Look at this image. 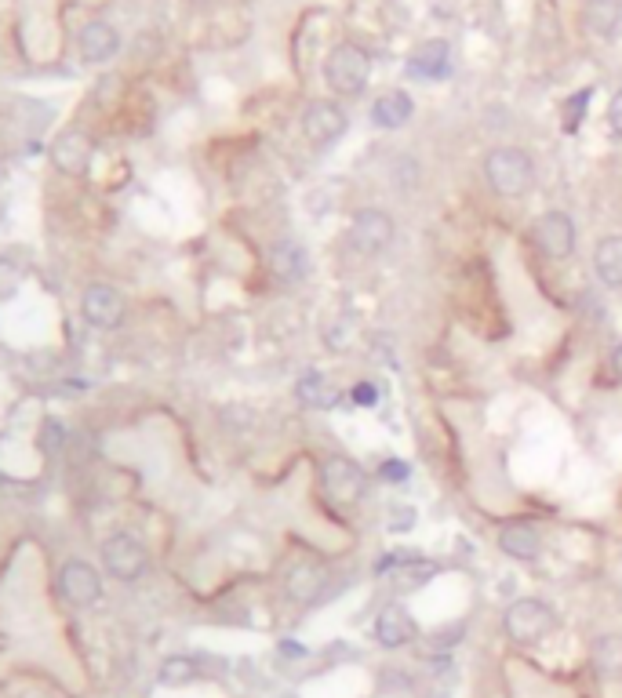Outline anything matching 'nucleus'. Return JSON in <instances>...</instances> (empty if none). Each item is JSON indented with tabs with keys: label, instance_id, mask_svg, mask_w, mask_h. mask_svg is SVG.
<instances>
[{
	"label": "nucleus",
	"instance_id": "obj_1",
	"mask_svg": "<svg viewBox=\"0 0 622 698\" xmlns=\"http://www.w3.org/2000/svg\"><path fill=\"white\" fill-rule=\"evenodd\" d=\"M484 175H488V186H492L499 197H524L535 179V164H532V157L524 150H517V146H495V150L484 157Z\"/></svg>",
	"mask_w": 622,
	"mask_h": 698
},
{
	"label": "nucleus",
	"instance_id": "obj_2",
	"mask_svg": "<svg viewBox=\"0 0 622 698\" xmlns=\"http://www.w3.org/2000/svg\"><path fill=\"white\" fill-rule=\"evenodd\" d=\"M372 77V55L361 44H339L324 62V80L335 95H361Z\"/></svg>",
	"mask_w": 622,
	"mask_h": 698
},
{
	"label": "nucleus",
	"instance_id": "obj_3",
	"mask_svg": "<svg viewBox=\"0 0 622 698\" xmlns=\"http://www.w3.org/2000/svg\"><path fill=\"white\" fill-rule=\"evenodd\" d=\"M502 626H506V637H510L513 644H539L546 633H553V626H557V615H553V608L546 604V600L521 597V600H513L510 608H506V615H502Z\"/></svg>",
	"mask_w": 622,
	"mask_h": 698
},
{
	"label": "nucleus",
	"instance_id": "obj_4",
	"mask_svg": "<svg viewBox=\"0 0 622 698\" xmlns=\"http://www.w3.org/2000/svg\"><path fill=\"white\" fill-rule=\"evenodd\" d=\"M102 564H106V571L117 582H139L146 575V568H150V553H146V546L135 535L117 531V535L102 542Z\"/></svg>",
	"mask_w": 622,
	"mask_h": 698
},
{
	"label": "nucleus",
	"instance_id": "obj_5",
	"mask_svg": "<svg viewBox=\"0 0 622 698\" xmlns=\"http://www.w3.org/2000/svg\"><path fill=\"white\" fill-rule=\"evenodd\" d=\"M321 488L328 491V499L350 506V502L364 499V491H368V473H364L353 459L332 455V459L321 462Z\"/></svg>",
	"mask_w": 622,
	"mask_h": 698
},
{
	"label": "nucleus",
	"instance_id": "obj_6",
	"mask_svg": "<svg viewBox=\"0 0 622 698\" xmlns=\"http://www.w3.org/2000/svg\"><path fill=\"white\" fill-rule=\"evenodd\" d=\"M532 240L546 259H568L575 251L572 215H564V211H546V215H539L532 226Z\"/></svg>",
	"mask_w": 622,
	"mask_h": 698
},
{
	"label": "nucleus",
	"instance_id": "obj_7",
	"mask_svg": "<svg viewBox=\"0 0 622 698\" xmlns=\"http://www.w3.org/2000/svg\"><path fill=\"white\" fill-rule=\"evenodd\" d=\"M124 313H128V306H124V295L117 288H110V284H91V288L84 291L81 317L88 320L91 328H99V331L121 328Z\"/></svg>",
	"mask_w": 622,
	"mask_h": 698
},
{
	"label": "nucleus",
	"instance_id": "obj_8",
	"mask_svg": "<svg viewBox=\"0 0 622 698\" xmlns=\"http://www.w3.org/2000/svg\"><path fill=\"white\" fill-rule=\"evenodd\" d=\"M91 157H95V139L81 128L62 131L59 139L51 142V164L62 175H70V179H81L84 171L91 168Z\"/></svg>",
	"mask_w": 622,
	"mask_h": 698
},
{
	"label": "nucleus",
	"instance_id": "obj_9",
	"mask_svg": "<svg viewBox=\"0 0 622 698\" xmlns=\"http://www.w3.org/2000/svg\"><path fill=\"white\" fill-rule=\"evenodd\" d=\"M59 593L73 608H91L102 597V575L88 560H66L59 571Z\"/></svg>",
	"mask_w": 622,
	"mask_h": 698
},
{
	"label": "nucleus",
	"instance_id": "obj_10",
	"mask_svg": "<svg viewBox=\"0 0 622 698\" xmlns=\"http://www.w3.org/2000/svg\"><path fill=\"white\" fill-rule=\"evenodd\" d=\"M350 244L361 255H379L393 244V219L379 208H364L350 222Z\"/></svg>",
	"mask_w": 622,
	"mask_h": 698
},
{
	"label": "nucleus",
	"instance_id": "obj_11",
	"mask_svg": "<svg viewBox=\"0 0 622 698\" xmlns=\"http://www.w3.org/2000/svg\"><path fill=\"white\" fill-rule=\"evenodd\" d=\"M302 135L313 142V146H332L346 135V113H342L339 102H313L310 110L302 113Z\"/></svg>",
	"mask_w": 622,
	"mask_h": 698
},
{
	"label": "nucleus",
	"instance_id": "obj_12",
	"mask_svg": "<svg viewBox=\"0 0 622 698\" xmlns=\"http://www.w3.org/2000/svg\"><path fill=\"white\" fill-rule=\"evenodd\" d=\"M372 633H375V644H379V648L401 651L419 637V626H415V619L401 608V604H386V608L375 615Z\"/></svg>",
	"mask_w": 622,
	"mask_h": 698
},
{
	"label": "nucleus",
	"instance_id": "obj_13",
	"mask_svg": "<svg viewBox=\"0 0 622 698\" xmlns=\"http://www.w3.org/2000/svg\"><path fill=\"white\" fill-rule=\"evenodd\" d=\"M77 48H81L84 62H110L121 51V33L113 30L110 22H88L77 33Z\"/></svg>",
	"mask_w": 622,
	"mask_h": 698
},
{
	"label": "nucleus",
	"instance_id": "obj_14",
	"mask_svg": "<svg viewBox=\"0 0 622 698\" xmlns=\"http://www.w3.org/2000/svg\"><path fill=\"white\" fill-rule=\"evenodd\" d=\"M270 270L284 284H299L310 273V251L302 248L299 240H281L270 248Z\"/></svg>",
	"mask_w": 622,
	"mask_h": 698
},
{
	"label": "nucleus",
	"instance_id": "obj_15",
	"mask_svg": "<svg viewBox=\"0 0 622 698\" xmlns=\"http://www.w3.org/2000/svg\"><path fill=\"white\" fill-rule=\"evenodd\" d=\"M284 593H288L295 604H313V600H321L324 593V571L310 560H299V564H291L288 575H284Z\"/></svg>",
	"mask_w": 622,
	"mask_h": 698
},
{
	"label": "nucleus",
	"instance_id": "obj_16",
	"mask_svg": "<svg viewBox=\"0 0 622 698\" xmlns=\"http://www.w3.org/2000/svg\"><path fill=\"white\" fill-rule=\"evenodd\" d=\"M448 59H452V48H448V40H426L419 48L412 51V59H408V77H419V80H437L448 73Z\"/></svg>",
	"mask_w": 622,
	"mask_h": 698
},
{
	"label": "nucleus",
	"instance_id": "obj_17",
	"mask_svg": "<svg viewBox=\"0 0 622 698\" xmlns=\"http://www.w3.org/2000/svg\"><path fill=\"white\" fill-rule=\"evenodd\" d=\"M412 113H415V102L408 91H382L372 106V120L386 131L404 128V124L412 120Z\"/></svg>",
	"mask_w": 622,
	"mask_h": 698
},
{
	"label": "nucleus",
	"instance_id": "obj_18",
	"mask_svg": "<svg viewBox=\"0 0 622 698\" xmlns=\"http://www.w3.org/2000/svg\"><path fill=\"white\" fill-rule=\"evenodd\" d=\"M499 549L513 560H535L542 549L539 531L532 524H502L499 528Z\"/></svg>",
	"mask_w": 622,
	"mask_h": 698
},
{
	"label": "nucleus",
	"instance_id": "obj_19",
	"mask_svg": "<svg viewBox=\"0 0 622 698\" xmlns=\"http://www.w3.org/2000/svg\"><path fill=\"white\" fill-rule=\"evenodd\" d=\"M582 22L597 37H612L622 22V0H582Z\"/></svg>",
	"mask_w": 622,
	"mask_h": 698
},
{
	"label": "nucleus",
	"instance_id": "obj_20",
	"mask_svg": "<svg viewBox=\"0 0 622 698\" xmlns=\"http://www.w3.org/2000/svg\"><path fill=\"white\" fill-rule=\"evenodd\" d=\"M590 659L604 680H622V633H604L593 640Z\"/></svg>",
	"mask_w": 622,
	"mask_h": 698
},
{
	"label": "nucleus",
	"instance_id": "obj_21",
	"mask_svg": "<svg viewBox=\"0 0 622 698\" xmlns=\"http://www.w3.org/2000/svg\"><path fill=\"white\" fill-rule=\"evenodd\" d=\"M295 397L306 404V408H335V400H339V393H335V386L328 379H324L321 371H306V375H299V382H295Z\"/></svg>",
	"mask_w": 622,
	"mask_h": 698
},
{
	"label": "nucleus",
	"instance_id": "obj_22",
	"mask_svg": "<svg viewBox=\"0 0 622 698\" xmlns=\"http://www.w3.org/2000/svg\"><path fill=\"white\" fill-rule=\"evenodd\" d=\"M593 266L608 288H622V237H604L593 251Z\"/></svg>",
	"mask_w": 622,
	"mask_h": 698
},
{
	"label": "nucleus",
	"instance_id": "obj_23",
	"mask_svg": "<svg viewBox=\"0 0 622 698\" xmlns=\"http://www.w3.org/2000/svg\"><path fill=\"white\" fill-rule=\"evenodd\" d=\"M201 677V662L193 659V655H168L157 669V680H161L164 688H186L193 680Z\"/></svg>",
	"mask_w": 622,
	"mask_h": 698
},
{
	"label": "nucleus",
	"instance_id": "obj_24",
	"mask_svg": "<svg viewBox=\"0 0 622 698\" xmlns=\"http://www.w3.org/2000/svg\"><path fill=\"white\" fill-rule=\"evenodd\" d=\"M379 691L382 695H397L404 698L408 691H412V677L408 673H401V669H390V673H379Z\"/></svg>",
	"mask_w": 622,
	"mask_h": 698
},
{
	"label": "nucleus",
	"instance_id": "obj_25",
	"mask_svg": "<svg viewBox=\"0 0 622 698\" xmlns=\"http://www.w3.org/2000/svg\"><path fill=\"white\" fill-rule=\"evenodd\" d=\"M19 284H22V270L11 259H4V255H0V302L11 299V295L19 291Z\"/></svg>",
	"mask_w": 622,
	"mask_h": 698
},
{
	"label": "nucleus",
	"instance_id": "obj_26",
	"mask_svg": "<svg viewBox=\"0 0 622 698\" xmlns=\"http://www.w3.org/2000/svg\"><path fill=\"white\" fill-rule=\"evenodd\" d=\"M62 444H66V426H62V419H44V426H41V448L44 451H59Z\"/></svg>",
	"mask_w": 622,
	"mask_h": 698
},
{
	"label": "nucleus",
	"instance_id": "obj_27",
	"mask_svg": "<svg viewBox=\"0 0 622 698\" xmlns=\"http://www.w3.org/2000/svg\"><path fill=\"white\" fill-rule=\"evenodd\" d=\"M462 640V622H452V626H441L430 633V648L433 651H448Z\"/></svg>",
	"mask_w": 622,
	"mask_h": 698
},
{
	"label": "nucleus",
	"instance_id": "obj_28",
	"mask_svg": "<svg viewBox=\"0 0 622 698\" xmlns=\"http://www.w3.org/2000/svg\"><path fill=\"white\" fill-rule=\"evenodd\" d=\"M350 400L357 408H375V404H379V389H375L372 382H357V386L350 389Z\"/></svg>",
	"mask_w": 622,
	"mask_h": 698
},
{
	"label": "nucleus",
	"instance_id": "obj_29",
	"mask_svg": "<svg viewBox=\"0 0 622 698\" xmlns=\"http://www.w3.org/2000/svg\"><path fill=\"white\" fill-rule=\"evenodd\" d=\"M415 517H419V513H415L412 506H397V509H393V520L386 524V528H390L393 535H401V531H412L415 528Z\"/></svg>",
	"mask_w": 622,
	"mask_h": 698
},
{
	"label": "nucleus",
	"instance_id": "obj_30",
	"mask_svg": "<svg viewBox=\"0 0 622 698\" xmlns=\"http://www.w3.org/2000/svg\"><path fill=\"white\" fill-rule=\"evenodd\" d=\"M346 324H350V317H342L339 324H335V328L324 331V339H328V346H332V349H346V346H350V342H346V339H350L353 331L346 328Z\"/></svg>",
	"mask_w": 622,
	"mask_h": 698
},
{
	"label": "nucleus",
	"instance_id": "obj_31",
	"mask_svg": "<svg viewBox=\"0 0 622 698\" xmlns=\"http://www.w3.org/2000/svg\"><path fill=\"white\" fill-rule=\"evenodd\" d=\"M277 655L288 662H302V659H310V648L299 644V640H281V644H277Z\"/></svg>",
	"mask_w": 622,
	"mask_h": 698
},
{
	"label": "nucleus",
	"instance_id": "obj_32",
	"mask_svg": "<svg viewBox=\"0 0 622 698\" xmlns=\"http://www.w3.org/2000/svg\"><path fill=\"white\" fill-rule=\"evenodd\" d=\"M608 124H612V131L622 139V88L615 91L612 106H608Z\"/></svg>",
	"mask_w": 622,
	"mask_h": 698
},
{
	"label": "nucleus",
	"instance_id": "obj_33",
	"mask_svg": "<svg viewBox=\"0 0 622 698\" xmlns=\"http://www.w3.org/2000/svg\"><path fill=\"white\" fill-rule=\"evenodd\" d=\"M382 477H390V480H408V466L397 459H386L382 462Z\"/></svg>",
	"mask_w": 622,
	"mask_h": 698
},
{
	"label": "nucleus",
	"instance_id": "obj_34",
	"mask_svg": "<svg viewBox=\"0 0 622 698\" xmlns=\"http://www.w3.org/2000/svg\"><path fill=\"white\" fill-rule=\"evenodd\" d=\"M612 375L622 382V346H615V349H612Z\"/></svg>",
	"mask_w": 622,
	"mask_h": 698
},
{
	"label": "nucleus",
	"instance_id": "obj_35",
	"mask_svg": "<svg viewBox=\"0 0 622 698\" xmlns=\"http://www.w3.org/2000/svg\"><path fill=\"white\" fill-rule=\"evenodd\" d=\"M281 698H299V695H281Z\"/></svg>",
	"mask_w": 622,
	"mask_h": 698
},
{
	"label": "nucleus",
	"instance_id": "obj_36",
	"mask_svg": "<svg viewBox=\"0 0 622 698\" xmlns=\"http://www.w3.org/2000/svg\"><path fill=\"white\" fill-rule=\"evenodd\" d=\"M30 698H37V695H30Z\"/></svg>",
	"mask_w": 622,
	"mask_h": 698
}]
</instances>
